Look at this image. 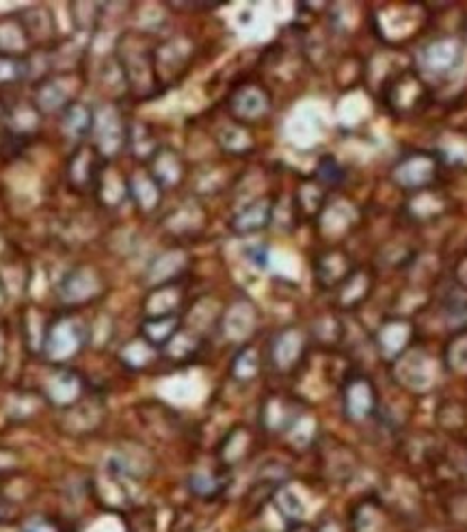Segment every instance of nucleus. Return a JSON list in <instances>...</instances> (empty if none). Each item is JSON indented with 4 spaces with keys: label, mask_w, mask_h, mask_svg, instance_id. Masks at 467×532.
Masks as SVG:
<instances>
[{
    "label": "nucleus",
    "mask_w": 467,
    "mask_h": 532,
    "mask_svg": "<svg viewBox=\"0 0 467 532\" xmlns=\"http://www.w3.org/2000/svg\"><path fill=\"white\" fill-rule=\"evenodd\" d=\"M89 340V327L85 325V320L76 319V316H61L50 325H46L44 340H41V353L48 362L52 364H67L76 357L78 353H83V348L87 347Z\"/></svg>",
    "instance_id": "2"
},
{
    "label": "nucleus",
    "mask_w": 467,
    "mask_h": 532,
    "mask_svg": "<svg viewBox=\"0 0 467 532\" xmlns=\"http://www.w3.org/2000/svg\"><path fill=\"white\" fill-rule=\"evenodd\" d=\"M24 77V63L18 57L0 55V85H12Z\"/></svg>",
    "instance_id": "21"
},
{
    "label": "nucleus",
    "mask_w": 467,
    "mask_h": 532,
    "mask_svg": "<svg viewBox=\"0 0 467 532\" xmlns=\"http://www.w3.org/2000/svg\"><path fill=\"white\" fill-rule=\"evenodd\" d=\"M44 394L52 405L61 407V410H69V407H74L78 401L85 399L83 379L74 370L58 368L57 373H52L46 379Z\"/></svg>",
    "instance_id": "8"
},
{
    "label": "nucleus",
    "mask_w": 467,
    "mask_h": 532,
    "mask_svg": "<svg viewBox=\"0 0 467 532\" xmlns=\"http://www.w3.org/2000/svg\"><path fill=\"white\" fill-rule=\"evenodd\" d=\"M106 163L102 160L100 152H95V148H89V145H83V148L76 149V154L69 158L67 167V177L74 186H80V189H94L95 182H98V176L102 167Z\"/></svg>",
    "instance_id": "11"
},
{
    "label": "nucleus",
    "mask_w": 467,
    "mask_h": 532,
    "mask_svg": "<svg viewBox=\"0 0 467 532\" xmlns=\"http://www.w3.org/2000/svg\"><path fill=\"white\" fill-rule=\"evenodd\" d=\"M126 148L132 149V156L143 160H152L156 152H158V143H156L154 134L149 132V128L145 123H134L128 126V137H126Z\"/></svg>",
    "instance_id": "17"
},
{
    "label": "nucleus",
    "mask_w": 467,
    "mask_h": 532,
    "mask_svg": "<svg viewBox=\"0 0 467 532\" xmlns=\"http://www.w3.org/2000/svg\"><path fill=\"white\" fill-rule=\"evenodd\" d=\"M271 111V94L257 83H245L229 98V113L238 123L265 120Z\"/></svg>",
    "instance_id": "6"
},
{
    "label": "nucleus",
    "mask_w": 467,
    "mask_h": 532,
    "mask_svg": "<svg viewBox=\"0 0 467 532\" xmlns=\"http://www.w3.org/2000/svg\"><path fill=\"white\" fill-rule=\"evenodd\" d=\"M149 174L160 186L165 189H174L175 185H180L182 177H184V160L180 158V154L175 149L160 148L152 160H149Z\"/></svg>",
    "instance_id": "13"
},
{
    "label": "nucleus",
    "mask_w": 467,
    "mask_h": 532,
    "mask_svg": "<svg viewBox=\"0 0 467 532\" xmlns=\"http://www.w3.org/2000/svg\"><path fill=\"white\" fill-rule=\"evenodd\" d=\"M275 219V203L271 197H260V200L247 203L240 208L229 221V230L238 236H251L266 230Z\"/></svg>",
    "instance_id": "9"
},
{
    "label": "nucleus",
    "mask_w": 467,
    "mask_h": 532,
    "mask_svg": "<svg viewBox=\"0 0 467 532\" xmlns=\"http://www.w3.org/2000/svg\"><path fill=\"white\" fill-rule=\"evenodd\" d=\"M94 120L95 113L87 104H83V102H69L66 109H63L61 128L69 139L80 141V139L94 132Z\"/></svg>",
    "instance_id": "16"
},
{
    "label": "nucleus",
    "mask_w": 467,
    "mask_h": 532,
    "mask_svg": "<svg viewBox=\"0 0 467 532\" xmlns=\"http://www.w3.org/2000/svg\"><path fill=\"white\" fill-rule=\"evenodd\" d=\"M128 195L137 203L139 211L152 212L163 200V186L154 180L149 171H139L128 180Z\"/></svg>",
    "instance_id": "14"
},
{
    "label": "nucleus",
    "mask_w": 467,
    "mask_h": 532,
    "mask_svg": "<svg viewBox=\"0 0 467 532\" xmlns=\"http://www.w3.org/2000/svg\"><path fill=\"white\" fill-rule=\"evenodd\" d=\"M305 351V340L299 329H283L277 333L271 347V362L275 364L277 370H292L301 362Z\"/></svg>",
    "instance_id": "12"
},
{
    "label": "nucleus",
    "mask_w": 467,
    "mask_h": 532,
    "mask_svg": "<svg viewBox=\"0 0 467 532\" xmlns=\"http://www.w3.org/2000/svg\"><path fill=\"white\" fill-rule=\"evenodd\" d=\"M381 98L394 115H409L422 109L427 100V87L413 69H400L385 80Z\"/></svg>",
    "instance_id": "3"
},
{
    "label": "nucleus",
    "mask_w": 467,
    "mask_h": 532,
    "mask_svg": "<svg viewBox=\"0 0 467 532\" xmlns=\"http://www.w3.org/2000/svg\"><path fill=\"white\" fill-rule=\"evenodd\" d=\"M219 143L229 154H247L254 148V139L249 137V132L240 123H232V126L223 128L221 134H219Z\"/></svg>",
    "instance_id": "18"
},
{
    "label": "nucleus",
    "mask_w": 467,
    "mask_h": 532,
    "mask_svg": "<svg viewBox=\"0 0 467 532\" xmlns=\"http://www.w3.org/2000/svg\"><path fill=\"white\" fill-rule=\"evenodd\" d=\"M24 532H63L55 521L50 519H44V518H37L33 521H29V526H26Z\"/></svg>",
    "instance_id": "24"
},
{
    "label": "nucleus",
    "mask_w": 467,
    "mask_h": 532,
    "mask_svg": "<svg viewBox=\"0 0 467 532\" xmlns=\"http://www.w3.org/2000/svg\"><path fill=\"white\" fill-rule=\"evenodd\" d=\"M437 156L431 152H424V149H416V152L405 154L399 163L394 165V176L396 185H400V189L405 191H427L433 185L435 177H437Z\"/></svg>",
    "instance_id": "4"
},
{
    "label": "nucleus",
    "mask_w": 467,
    "mask_h": 532,
    "mask_svg": "<svg viewBox=\"0 0 467 532\" xmlns=\"http://www.w3.org/2000/svg\"><path fill=\"white\" fill-rule=\"evenodd\" d=\"M100 286V277L95 271L83 266L72 268L63 277L61 288H58V299H61V303L69 305V308H76V305H85L98 297Z\"/></svg>",
    "instance_id": "7"
},
{
    "label": "nucleus",
    "mask_w": 467,
    "mask_h": 532,
    "mask_svg": "<svg viewBox=\"0 0 467 532\" xmlns=\"http://www.w3.org/2000/svg\"><path fill=\"white\" fill-rule=\"evenodd\" d=\"M180 331V316L178 314H160L148 316L141 325V338L149 347L165 348L174 340L175 333Z\"/></svg>",
    "instance_id": "15"
},
{
    "label": "nucleus",
    "mask_w": 467,
    "mask_h": 532,
    "mask_svg": "<svg viewBox=\"0 0 467 532\" xmlns=\"http://www.w3.org/2000/svg\"><path fill=\"white\" fill-rule=\"evenodd\" d=\"M316 282L323 288H336L353 275L351 257L342 249H327L319 254L314 265Z\"/></svg>",
    "instance_id": "10"
},
{
    "label": "nucleus",
    "mask_w": 467,
    "mask_h": 532,
    "mask_svg": "<svg viewBox=\"0 0 467 532\" xmlns=\"http://www.w3.org/2000/svg\"><path fill=\"white\" fill-rule=\"evenodd\" d=\"M316 177H319L320 185L334 186V185H337V182H342L345 171H342V167L337 165V160L334 158V156H325V158L319 163V169H316Z\"/></svg>",
    "instance_id": "20"
},
{
    "label": "nucleus",
    "mask_w": 467,
    "mask_h": 532,
    "mask_svg": "<svg viewBox=\"0 0 467 532\" xmlns=\"http://www.w3.org/2000/svg\"><path fill=\"white\" fill-rule=\"evenodd\" d=\"M257 368H260V355L254 347H245L243 351L234 357L232 364V374L238 381H251L256 379Z\"/></svg>",
    "instance_id": "19"
},
{
    "label": "nucleus",
    "mask_w": 467,
    "mask_h": 532,
    "mask_svg": "<svg viewBox=\"0 0 467 532\" xmlns=\"http://www.w3.org/2000/svg\"><path fill=\"white\" fill-rule=\"evenodd\" d=\"M191 489L197 496H214V493L221 491V482L217 481V476L200 472V474L191 476Z\"/></svg>",
    "instance_id": "22"
},
{
    "label": "nucleus",
    "mask_w": 467,
    "mask_h": 532,
    "mask_svg": "<svg viewBox=\"0 0 467 532\" xmlns=\"http://www.w3.org/2000/svg\"><path fill=\"white\" fill-rule=\"evenodd\" d=\"M120 68L130 89L139 95H149L160 83L156 72V48L145 44L143 35L126 33L120 40Z\"/></svg>",
    "instance_id": "1"
},
{
    "label": "nucleus",
    "mask_w": 467,
    "mask_h": 532,
    "mask_svg": "<svg viewBox=\"0 0 467 532\" xmlns=\"http://www.w3.org/2000/svg\"><path fill=\"white\" fill-rule=\"evenodd\" d=\"M245 256H247V260H251L254 262L256 266H266V262H268V254H266V247L265 245H251V247H247L245 249Z\"/></svg>",
    "instance_id": "23"
},
{
    "label": "nucleus",
    "mask_w": 467,
    "mask_h": 532,
    "mask_svg": "<svg viewBox=\"0 0 467 532\" xmlns=\"http://www.w3.org/2000/svg\"><path fill=\"white\" fill-rule=\"evenodd\" d=\"M94 132L95 139H98V149L102 158H111V156H115L121 148H126L128 123H123L121 113L117 111L115 106L104 104L95 113Z\"/></svg>",
    "instance_id": "5"
}]
</instances>
